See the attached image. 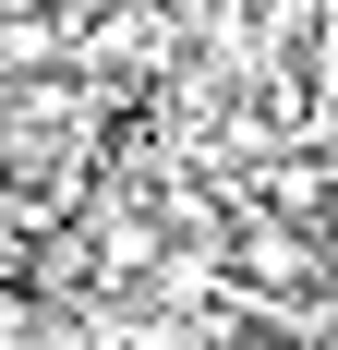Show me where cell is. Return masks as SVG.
Instances as JSON below:
<instances>
[{
    "label": "cell",
    "mask_w": 338,
    "mask_h": 350,
    "mask_svg": "<svg viewBox=\"0 0 338 350\" xmlns=\"http://www.w3.org/2000/svg\"><path fill=\"white\" fill-rule=\"evenodd\" d=\"M157 49H169V12H157V0H145V12H121V0H109V25H97V61H121V72H145Z\"/></svg>",
    "instance_id": "1"
},
{
    "label": "cell",
    "mask_w": 338,
    "mask_h": 350,
    "mask_svg": "<svg viewBox=\"0 0 338 350\" xmlns=\"http://www.w3.org/2000/svg\"><path fill=\"white\" fill-rule=\"evenodd\" d=\"M157 12H169V25H194V12H230V0H157Z\"/></svg>",
    "instance_id": "2"
},
{
    "label": "cell",
    "mask_w": 338,
    "mask_h": 350,
    "mask_svg": "<svg viewBox=\"0 0 338 350\" xmlns=\"http://www.w3.org/2000/svg\"><path fill=\"white\" fill-rule=\"evenodd\" d=\"M254 12H302V0H254Z\"/></svg>",
    "instance_id": "3"
},
{
    "label": "cell",
    "mask_w": 338,
    "mask_h": 350,
    "mask_svg": "<svg viewBox=\"0 0 338 350\" xmlns=\"http://www.w3.org/2000/svg\"><path fill=\"white\" fill-rule=\"evenodd\" d=\"M61 12H109V0H61Z\"/></svg>",
    "instance_id": "4"
},
{
    "label": "cell",
    "mask_w": 338,
    "mask_h": 350,
    "mask_svg": "<svg viewBox=\"0 0 338 350\" xmlns=\"http://www.w3.org/2000/svg\"><path fill=\"white\" fill-rule=\"evenodd\" d=\"M326 242H338V193H326Z\"/></svg>",
    "instance_id": "5"
},
{
    "label": "cell",
    "mask_w": 338,
    "mask_h": 350,
    "mask_svg": "<svg viewBox=\"0 0 338 350\" xmlns=\"http://www.w3.org/2000/svg\"><path fill=\"white\" fill-rule=\"evenodd\" d=\"M0 12H36V0H0Z\"/></svg>",
    "instance_id": "6"
}]
</instances>
